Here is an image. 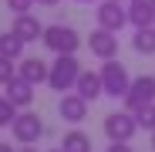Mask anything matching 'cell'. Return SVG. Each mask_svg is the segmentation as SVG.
Masks as SVG:
<instances>
[{
    "mask_svg": "<svg viewBox=\"0 0 155 152\" xmlns=\"http://www.w3.org/2000/svg\"><path fill=\"white\" fill-rule=\"evenodd\" d=\"M74 91L81 95L84 101H94L98 95H105V88H101V74H98V71H81V78H78Z\"/></svg>",
    "mask_w": 155,
    "mask_h": 152,
    "instance_id": "4fadbf2b",
    "label": "cell"
},
{
    "mask_svg": "<svg viewBox=\"0 0 155 152\" xmlns=\"http://www.w3.org/2000/svg\"><path fill=\"white\" fill-rule=\"evenodd\" d=\"M51 152H64V149H51Z\"/></svg>",
    "mask_w": 155,
    "mask_h": 152,
    "instance_id": "83f0119b",
    "label": "cell"
},
{
    "mask_svg": "<svg viewBox=\"0 0 155 152\" xmlns=\"http://www.w3.org/2000/svg\"><path fill=\"white\" fill-rule=\"evenodd\" d=\"M152 149H155V129H152Z\"/></svg>",
    "mask_w": 155,
    "mask_h": 152,
    "instance_id": "484cf974",
    "label": "cell"
},
{
    "mask_svg": "<svg viewBox=\"0 0 155 152\" xmlns=\"http://www.w3.org/2000/svg\"><path fill=\"white\" fill-rule=\"evenodd\" d=\"M78 78H81V64H78L74 54H58L54 64H51V71H47L51 91H61V95H64V91H74Z\"/></svg>",
    "mask_w": 155,
    "mask_h": 152,
    "instance_id": "6da1fadb",
    "label": "cell"
},
{
    "mask_svg": "<svg viewBox=\"0 0 155 152\" xmlns=\"http://www.w3.org/2000/svg\"><path fill=\"white\" fill-rule=\"evenodd\" d=\"M37 4H41V7H58L61 0H37Z\"/></svg>",
    "mask_w": 155,
    "mask_h": 152,
    "instance_id": "603a6c76",
    "label": "cell"
},
{
    "mask_svg": "<svg viewBox=\"0 0 155 152\" xmlns=\"http://www.w3.org/2000/svg\"><path fill=\"white\" fill-rule=\"evenodd\" d=\"M74 4H94V0H74Z\"/></svg>",
    "mask_w": 155,
    "mask_h": 152,
    "instance_id": "d4e9b609",
    "label": "cell"
},
{
    "mask_svg": "<svg viewBox=\"0 0 155 152\" xmlns=\"http://www.w3.org/2000/svg\"><path fill=\"white\" fill-rule=\"evenodd\" d=\"M0 152H14V145L10 142H0Z\"/></svg>",
    "mask_w": 155,
    "mask_h": 152,
    "instance_id": "cb8c5ba5",
    "label": "cell"
},
{
    "mask_svg": "<svg viewBox=\"0 0 155 152\" xmlns=\"http://www.w3.org/2000/svg\"><path fill=\"white\" fill-rule=\"evenodd\" d=\"M135 122H138V129L152 132V129H155V105H145V108H138V112H135Z\"/></svg>",
    "mask_w": 155,
    "mask_h": 152,
    "instance_id": "d6986e66",
    "label": "cell"
},
{
    "mask_svg": "<svg viewBox=\"0 0 155 152\" xmlns=\"http://www.w3.org/2000/svg\"><path fill=\"white\" fill-rule=\"evenodd\" d=\"M88 51H91L94 58H101V61L118 58V34H115V31H105V27L91 31V37H88Z\"/></svg>",
    "mask_w": 155,
    "mask_h": 152,
    "instance_id": "ba28073f",
    "label": "cell"
},
{
    "mask_svg": "<svg viewBox=\"0 0 155 152\" xmlns=\"http://www.w3.org/2000/svg\"><path fill=\"white\" fill-rule=\"evenodd\" d=\"M0 54H4V58H10V61L24 58V41H20V37H17L14 31L0 34Z\"/></svg>",
    "mask_w": 155,
    "mask_h": 152,
    "instance_id": "e0dca14e",
    "label": "cell"
},
{
    "mask_svg": "<svg viewBox=\"0 0 155 152\" xmlns=\"http://www.w3.org/2000/svg\"><path fill=\"white\" fill-rule=\"evenodd\" d=\"M98 74H101V88H105V95H108V98H125V95H128V88H132V74H128V68H125L118 58L105 61Z\"/></svg>",
    "mask_w": 155,
    "mask_h": 152,
    "instance_id": "7a4b0ae2",
    "label": "cell"
},
{
    "mask_svg": "<svg viewBox=\"0 0 155 152\" xmlns=\"http://www.w3.org/2000/svg\"><path fill=\"white\" fill-rule=\"evenodd\" d=\"M20 152H37V149H20Z\"/></svg>",
    "mask_w": 155,
    "mask_h": 152,
    "instance_id": "4316f807",
    "label": "cell"
},
{
    "mask_svg": "<svg viewBox=\"0 0 155 152\" xmlns=\"http://www.w3.org/2000/svg\"><path fill=\"white\" fill-rule=\"evenodd\" d=\"M44 47L54 51V54H74L78 47H81V34H78L71 24H51L44 27Z\"/></svg>",
    "mask_w": 155,
    "mask_h": 152,
    "instance_id": "3957f363",
    "label": "cell"
},
{
    "mask_svg": "<svg viewBox=\"0 0 155 152\" xmlns=\"http://www.w3.org/2000/svg\"><path fill=\"white\" fill-rule=\"evenodd\" d=\"M14 78H17V68H14V61H10V58H4V54H0V85L7 88V85L14 81Z\"/></svg>",
    "mask_w": 155,
    "mask_h": 152,
    "instance_id": "ffe728a7",
    "label": "cell"
},
{
    "mask_svg": "<svg viewBox=\"0 0 155 152\" xmlns=\"http://www.w3.org/2000/svg\"><path fill=\"white\" fill-rule=\"evenodd\" d=\"M10 135H14L20 145H34V142L44 135L41 115H34V112H17V118L10 122Z\"/></svg>",
    "mask_w": 155,
    "mask_h": 152,
    "instance_id": "8992f818",
    "label": "cell"
},
{
    "mask_svg": "<svg viewBox=\"0 0 155 152\" xmlns=\"http://www.w3.org/2000/svg\"><path fill=\"white\" fill-rule=\"evenodd\" d=\"M58 115H61L64 122L78 125V122H84V118H88V101L78 95V91H64L61 101H58Z\"/></svg>",
    "mask_w": 155,
    "mask_h": 152,
    "instance_id": "9c48e42d",
    "label": "cell"
},
{
    "mask_svg": "<svg viewBox=\"0 0 155 152\" xmlns=\"http://www.w3.org/2000/svg\"><path fill=\"white\" fill-rule=\"evenodd\" d=\"M61 149L64 152H91V135L81 132V129H71V132H64Z\"/></svg>",
    "mask_w": 155,
    "mask_h": 152,
    "instance_id": "9a60e30c",
    "label": "cell"
},
{
    "mask_svg": "<svg viewBox=\"0 0 155 152\" xmlns=\"http://www.w3.org/2000/svg\"><path fill=\"white\" fill-rule=\"evenodd\" d=\"M7 98L14 101L17 108H31V101H34V85H27L24 78H14L7 85Z\"/></svg>",
    "mask_w": 155,
    "mask_h": 152,
    "instance_id": "5bb4252c",
    "label": "cell"
},
{
    "mask_svg": "<svg viewBox=\"0 0 155 152\" xmlns=\"http://www.w3.org/2000/svg\"><path fill=\"white\" fill-rule=\"evenodd\" d=\"M47 71H51V64H44L41 58H20V64H17V78H24L27 85H47Z\"/></svg>",
    "mask_w": 155,
    "mask_h": 152,
    "instance_id": "30bf717a",
    "label": "cell"
},
{
    "mask_svg": "<svg viewBox=\"0 0 155 152\" xmlns=\"http://www.w3.org/2000/svg\"><path fill=\"white\" fill-rule=\"evenodd\" d=\"M132 47L138 51V54H155V24L152 27H135Z\"/></svg>",
    "mask_w": 155,
    "mask_h": 152,
    "instance_id": "2e32d148",
    "label": "cell"
},
{
    "mask_svg": "<svg viewBox=\"0 0 155 152\" xmlns=\"http://www.w3.org/2000/svg\"><path fill=\"white\" fill-rule=\"evenodd\" d=\"M105 135H108V142H132V135L138 132V122H135V112H111V115H105Z\"/></svg>",
    "mask_w": 155,
    "mask_h": 152,
    "instance_id": "277c9868",
    "label": "cell"
},
{
    "mask_svg": "<svg viewBox=\"0 0 155 152\" xmlns=\"http://www.w3.org/2000/svg\"><path fill=\"white\" fill-rule=\"evenodd\" d=\"M94 17H98V27L118 34L125 24H128V7H121V0H101L98 10H94Z\"/></svg>",
    "mask_w": 155,
    "mask_h": 152,
    "instance_id": "52a82bcc",
    "label": "cell"
},
{
    "mask_svg": "<svg viewBox=\"0 0 155 152\" xmlns=\"http://www.w3.org/2000/svg\"><path fill=\"white\" fill-rule=\"evenodd\" d=\"M108 152H132V145H128V142H111Z\"/></svg>",
    "mask_w": 155,
    "mask_h": 152,
    "instance_id": "7402d4cb",
    "label": "cell"
},
{
    "mask_svg": "<svg viewBox=\"0 0 155 152\" xmlns=\"http://www.w3.org/2000/svg\"><path fill=\"white\" fill-rule=\"evenodd\" d=\"M128 24L152 27L155 24V0H128Z\"/></svg>",
    "mask_w": 155,
    "mask_h": 152,
    "instance_id": "7c38bea8",
    "label": "cell"
},
{
    "mask_svg": "<svg viewBox=\"0 0 155 152\" xmlns=\"http://www.w3.org/2000/svg\"><path fill=\"white\" fill-rule=\"evenodd\" d=\"M145 105H155V74H138V78H132V88L125 95V108L128 112H138Z\"/></svg>",
    "mask_w": 155,
    "mask_h": 152,
    "instance_id": "5b68a950",
    "label": "cell"
},
{
    "mask_svg": "<svg viewBox=\"0 0 155 152\" xmlns=\"http://www.w3.org/2000/svg\"><path fill=\"white\" fill-rule=\"evenodd\" d=\"M34 4H37V0H7V7H10L14 14H27Z\"/></svg>",
    "mask_w": 155,
    "mask_h": 152,
    "instance_id": "44dd1931",
    "label": "cell"
},
{
    "mask_svg": "<svg viewBox=\"0 0 155 152\" xmlns=\"http://www.w3.org/2000/svg\"><path fill=\"white\" fill-rule=\"evenodd\" d=\"M10 31L24 41V44H31V41H37V37H44V24L37 20V17H31V14H14V24H10Z\"/></svg>",
    "mask_w": 155,
    "mask_h": 152,
    "instance_id": "8fae6325",
    "label": "cell"
},
{
    "mask_svg": "<svg viewBox=\"0 0 155 152\" xmlns=\"http://www.w3.org/2000/svg\"><path fill=\"white\" fill-rule=\"evenodd\" d=\"M14 118H17V105H14L7 95H0V129H7Z\"/></svg>",
    "mask_w": 155,
    "mask_h": 152,
    "instance_id": "ac0fdd59",
    "label": "cell"
}]
</instances>
